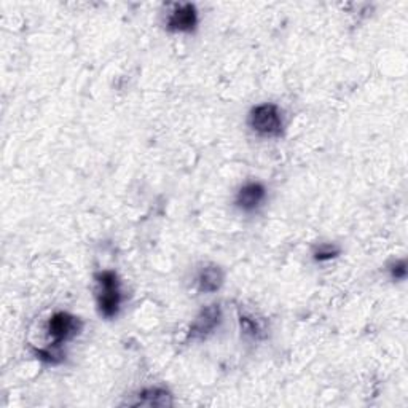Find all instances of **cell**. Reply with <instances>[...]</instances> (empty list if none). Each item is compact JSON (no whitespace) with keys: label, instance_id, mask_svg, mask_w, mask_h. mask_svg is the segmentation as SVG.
Returning <instances> with one entry per match:
<instances>
[{"label":"cell","instance_id":"9c48e42d","mask_svg":"<svg viewBox=\"0 0 408 408\" xmlns=\"http://www.w3.org/2000/svg\"><path fill=\"white\" fill-rule=\"evenodd\" d=\"M338 253H340L338 247L327 244V246H320L319 249L314 252V258H316L318 262H324V260H330V258L337 257Z\"/></svg>","mask_w":408,"mask_h":408},{"label":"cell","instance_id":"7a4b0ae2","mask_svg":"<svg viewBox=\"0 0 408 408\" xmlns=\"http://www.w3.org/2000/svg\"><path fill=\"white\" fill-rule=\"evenodd\" d=\"M249 126L262 138H277L282 134L281 110L275 104H262L251 110Z\"/></svg>","mask_w":408,"mask_h":408},{"label":"cell","instance_id":"7c38bea8","mask_svg":"<svg viewBox=\"0 0 408 408\" xmlns=\"http://www.w3.org/2000/svg\"><path fill=\"white\" fill-rule=\"evenodd\" d=\"M241 324H243V330H244L246 333H252V335H256L257 330H258L257 324L253 323V320H249L247 318L241 319Z\"/></svg>","mask_w":408,"mask_h":408},{"label":"cell","instance_id":"8992f818","mask_svg":"<svg viewBox=\"0 0 408 408\" xmlns=\"http://www.w3.org/2000/svg\"><path fill=\"white\" fill-rule=\"evenodd\" d=\"M265 195H267V191H265L262 184L249 182L239 188L236 195V204L243 211H253L265 200Z\"/></svg>","mask_w":408,"mask_h":408},{"label":"cell","instance_id":"5b68a950","mask_svg":"<svg viewBox=\"0 0 408 408\" xmlns=\"http://www.w3.org/2000/svg\"><path fill=\"white\" fill-rule=\"evenodd\" d=\"M198 24V13L195 5L191 4H182V5H174V8L171 10V13L168 16V26L172 32H191L195 30Z\"/></svg>","mask_w":408,"mask_h":408},{"label":"cell","instance_id":"6da1fadb","mask_svg":"<svg viewBox=\"0 0 408 408\" xmlns=\"http://www.w3.org/2000/svg\"><path fill=\"white\" fill-rule=\"evenodd\" d=\"M97 306L104 318H115L120 310V281L115 271H101L96 275Z\"/></svg>","mask_w":408,"mask_h":408},{"label":"cell","instance_id":"30bf717a","mask_svg":"<svg viewBox=\"0 0 408 408\" xmlns=\"http://www.w3.org/2000/svg\"><path fill=\"white\" fill-rule=\"evenodd\" d=\"M34 354L37 356V359H40L47 364H52V366H56L61 362V359H56V354H53L49 349H34Z\"/></svg>","mask_w":408,"mask_h":408},{"label":"cell","instance_id":"52a82bcc","mask_svg":"<svg viewBox=\"0 0 408 408\" xmlns=\"http://www.w3.org/2000/svg\"><path fill=\"white\" fill-rule=\"evenodd\" d=\"M134 407H171L172 395L162 388H150L138 395V400L133 402Z\"/></svg>","mask_w":408,"mask_h":408},{"label":"cell","instance_id":"3957f363","mask_svg":"<svg viewBox=\"0 0 408 408\" xmlns=\"http://www.w3.org/2000/svg\"><path fill=\"white\" fill-rule=\"evenodd\" d=\"M82 320L78 318L72 316L69 313H54L48 320L47 332L49 338H52L53 348H59L61 344L72 337H76L77 333L82 330Z\"/></svg>","mask_w":408,"mask_h":408},{"label":"cell","instance_id":"277c9868","mask_svg":"<svg viewBox=\"0 0 408 408\" xmlns=\"http://www.w3.org/2000/svg\"><path fill=\"white\" fill-rule=\"evenodd\" d=\"M222 320V311L219 305H211L198 314L196 319L191 323L188 330V338L191 340H204L208 338L219 327Z\"/></svg>","mask_w":408,"mask_h":408},{"label":"cell","instance_id":"ba28073f","mask_svg":"<svg viewBox=\"0 0 408 408\" xmlns=\"http://www.w3.org/2000/svg\"><path fill=\"white\" fill-rule=\"evenodd\" d=\"M222 284H224V273L215 265H209V267L203 268L200 275H198V289H200V292H217Z\"/></svg>","mask_w":408,"mask_h":408},{"label":"cell","instance_id":"8fae6325","mask_svg":"<svg viewBox=\"0 0 408 408\" xmlns=\"http://www.w3.org/2000/svg\"><path fill=\"white\" fill-rule=\"evenodd\" d=\"M391 276L394 277V280H404V277L407 276V265L404 260L399 262L397 265H394V267L391 268Z\"/></svg>","mask_w":408,"mask_h":408}]
</instances>
